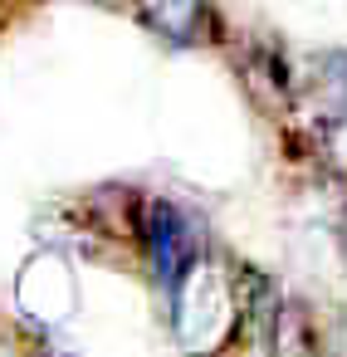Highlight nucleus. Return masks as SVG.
<instances>
[{"mask_svg": "<svg viewBox=\"0 0 347 357\" xmlns=\"http://www.w3.org/2000/svg\"><path fill=\"white\" fill-rule=\"evenodd\" d=\"M332 157L347 167V123H337V142H332Z\"/></svg>", "mask_w": 347, "mask_h": 357, "instance_id": "obj_2", "label": "nucleus"}, {"mask_svg": "<svg viewBox=\"0 0 347 357\" xmlns=\"http://www.w3.org/2000/svg\"><path fill=\"white\" fill-rule=\"evenodd\" d=\"M142 20L157 25L162 35H171L176 45H191V40H196L191 25H206V10H196V6H162V10H147Z\"/></svg>", "mask_w": 347, "mask_h": 357, "instance_id": "obj_1", "label": "nucleus"}]
</instances>
